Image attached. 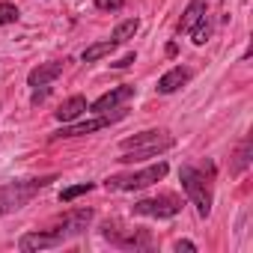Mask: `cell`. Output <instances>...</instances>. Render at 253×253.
Instances as JSON below:
<instances>
[{
  "label": "cell",
  "instance_id": "1",
  "mask_svg": "<svg viewBox=\"0 0 253 253\" xmlns=\"http://www.w3.org/2000/svg\"><path fill=\"white\" fill-rule=\"evenodd\" d=\"M170 146H173V137L167 131H143V134H134V137H125L122 140V158L119 161H125V164L146 161V158L161 155Z\"/></svg>",
  "mask_w": 253,
  "mask_h": 253
},
{
  "label": "cell",
  "instance_id": "2",
  "mask_svg": "<svg viewBox=\"0 0 253 253\" xmlns=\"http://www.w3.org/2000/svg\"><path fill=\"white\" fill-rule=\"evenodd\" d=\"M48 182H54V176H42V179H27V182H12V185H3L0 188V217L9 214V211H18L24 209Z\"/></svg>",
  "mask_w": 253,
  "mask_h": 253
},
{
  "label": "cell",
  "instance_id": "3",
  "mask_svg": "<svg viewBox=\"0 0 253 253\" xmlns=\"http://www.w3.org/2000/svg\"><path fill=\"white\" fill-rule=\"evenodd\" d=\"M179 182H182L188 200L197 206L200 217H209V211H211V191H209L206 176H203L200 170H194V167H182V170H179Z\"/></svg>",
  "mask_w": 253,
  "mask_h": 253
},
{
  "label": "cell",
  "instance_id": "4",
  "mask_svg": "<svg viewBox=\"0 0 253 253\" xmlns=\"http://www.w3.org/2000/svg\"><path fill=\"white\" fill-rule=\"evenodd\" d=\"M164 176H167V164L158 161V164H152V167H146V170H137V173L110 176L104 185H107L110 191H140V188H149V185L161 182Z\"/></svg>",
  "mask_w": 253,
  "mask_h": 253
},
{
  "label": "cell",
  "instance_id": "5",
  "mask_svg": "<svg viewBox=\"0 0 253 253\" xmlns=\"http://www.w3.org/2000/svg\"><path fill=\"white\" fill-rule=\"evenodd\" d=\"M179 209H182V203L173 194L134 203V214H146V217H173V214H179Z\"/></svg>",
  "mask_w": 253,
  "mask_h": 253
},
{
  "label": "cell",
  "instance_id": "6",
  "mask_svg": "<svg viewBox=\"0 0 253 253\" xmlns=\"http://www.w3.org/2000/svg\"><path fill=\"white\" fill-rule=\"evenodd\" d=\"M89 220H92V209H75V211L63 214V217L51 226V232H57L60 238H72V235H81V232L89 226Z\"/></svg>",
  "mask_w": 253,
  "mask_h": 253
},
{
  "label": "cell",
  "instance_id": "7",
  "mask_svg": "<svg viewBox=\"0 0 253 253\" xmlns=\"http://www.w3.org/2000/svg\"><path fill=\"white\" fill-rule=\"evenodd\" d=\"M134 95V86L131 84H122V86H116V89H110V92H104L101 98H95L92 101V113H107V110H113V107H119L122 101H128Z\"/></svg>",
  "mask_w": 253,
  "mask_h": 253
},
{
  "label": "cell",
  "instance_id": "8",
  "mask_svg": "<svg viewBox=\"0 0 253 253\" xmlns=\"http://www.w3.org/2000/svg\"><path fill=\"white\" fill-rule=\"evenodd\" d=\"M110 119L101 113L98 119H86V122H78V125H66V128H60L57 134H51V140H63V137H81V134H92L98 128H107Z\"/></svg>",
  "mask_w": 253,
  "mask_h": 253
},
{
  "label": "cell",
  "instance_id": "9",
  "mask_svg": "<svg viewBox=\"0 0 253 253\" xmlns=\"http://www.w3.org/2000/svg\"><path fill=\"white\" fill-rule=\"evenodd\" d=\"M57 244H63V238H60L57 232H51V229H45V232H27V235L18 241V247H21L24 253L45 250V247H57Z\"/></svg>",
  "mask_w": 253,
  "mask_h": 253
},
{
  "label": "cell",
  "instance_id": "10",
  "mask_svg": "<svg viewBox=\"0 0 253 253\" xmlns=\"http://www.w3.org/2000/svg\"><path fill=\"white\" fill-rule=\"evenodd\" d=\"M104 235H107L116 247H149V241H152V238H149V232H143V229H140V232L125 229V235H119L116 229H110V223L104 226Z\"/></svg>",
  "mask_w": 253,
  "mask_h": 253
},
{
  "label": "cell",
  "instance_id": "11",
  "mask_svg": "<svg viewBox=\"0 0 253 253\" xmlns=\"http://www.w3.org/2000/svg\"><path fill=\"white\" fill-rule=\"evenodd\" d=\"M60 75H63V63L54 60V63H42V66H36V69L27 75V81H30V86H48V84H54Z\"/></svg>",
  "mask_w": 253,
  "mask_h": 253
},
{
  "label": "cell",
  "instance_id": "12",
  "mask_svg": "<svg viewBox=\"0 0 253 253\" xmlns=\"http://www.w3.org/2000/svg\"><path fill=\"white\" fill-rule=\"evenodd\" d=\"M84 110H86V98H81V95H72L69 101H63V104L54 110V116H57V122H63V125H66V122H75V119H78Z\"/></svg>",
  "mask_w": 253,
  "mask_h": 253
},
{
  "label": "cell",
  "instance_id": "13",
  "mask_svg": "<svg viewBox=\"0 0 253 253\" xmlns=\"http://www.w3.org/2000/svg\"><path fill=\"white\" fill-rule=\"evenodd\" d=\"M188 81H191V72L182 69V66H176V69H170V72L158 81V92H164V95H167V92H176V89H179L182 84H188Z\"/></svg>",
  "mask_w": 253,
  "mask_h": 253
},
{
  "label": "cell",
  "instance_id": "14",
  "mask_svg": "<svg viewBox=\"0 0 253 253\" xmlns=\"http://www.w3.org/2000/svg\"><path fill=\"white\" fill-rule=\"evenodd\" d=\"M206 15V0H191L188 9L182 12V21H179V33H191L194 24Z\"/></svg>",
  "mask_w": 253,
  "mask_h": 253
},
{
  "label": "cell",
  "instance_id": "15",
  "mask_svg": "<svg viewBox=\"0 0 253 253\" xmlns=\"http://www.w3.org/2000/svg\"><path fill=\"white\" fill-rule=\"evenodd\" d=\"M113 48H116V42H113V39H107V42H98V45H89V48L81 54V60H84V63H95V60L107 57Z\"/></svg>",
  "mask_w": 253,
  "mask_h": 253
},
{
  "label": "cell",
  "instance_id": "16",
  "mask_svg": "<svg viewBox=\"0 0 253 253\" xmlns=\"http://www.w3.org/2000/svg\"><path fill=\"white\" fill-rule=\"evenodd\" d=\"M137 27H140V21H137V18H128V21L116 24V30H113V42H116V45H119V42H128V39L137 33Z\"/></svg>",
  "mask_w": 253,
  "mask_h": 253
},
{
  "label": "cell",
  "instance_id": "17",
  "mask_svg": "<svg viewBox=\"0 0 253 253\" xmlns=\"http://www.w3.org/2000/svg\"><path fill=\"white\" fill-rule=\"evenodd\" d=\"M247 164H250V140H244V143L238 146V152H235V164H232V173H241Z\"/></svg>",
  "mask_w": 253,
  "mask_h": 253
},
{
  "label": "cell",
  "instance_id": "18",
  "mask_svg": "<svg viewBox=\"0 0 253 253\" xmlns=\"http://www.w3.org/2000/svg\"><path fill=\"white\" fill-rule=\"evenodd\" d=\"M89 188H92V182H84V185H75V188H66V191L60 194V200H63V203H72V200H78L81 194H86Z\"/></svg>",
  "mask_w": 253,
  "mask_h": 253
},
{
  "label": "cell",
  "instance_id": "19",
  "mask_svg": "<svg viewBox=\"0 0 253 253\" xmlns=\"http://www.w3.org/2000/svg\"><path fill=\"white\" fill-rule=\"evenodd\" d=\"M191 33H194V42H197V45H203V42L209 39V21H206V15L194 24V30H191Z\"/></svg>",
  "mask_w": 253,
  "mask_h": 253
},
{
  "label": "cell",
  "instance_id": "20",
  "mask_svg": "<svg viewBox=\"0 0 253 253\" xmlns=\"http://www.w3.org/2000/svg\"><path fill=\"white\" fill-rule=\"evenodd\" d=\"M18 21V9L12 3H0V24H12Z\"/></svg>",
  "mask_w": 253,
  "mask_h": 253
},
{
  "label": "cell",
  "instance_id": "21",
  "mask_svg": "<svg viewBox=\"0 0 253 253\" xmlns=\"http://www.w3.org/2000/svg\"><path fill=\"white\" fill-rule=\"evenodd\" d=\"M122 3H125V0H95V6L98 9H110V12H116V9H122Z\"/></svg>",
  "mask_w": 253,
  "mask_h": 253
},
{
  "label": "cell",
  "instance_id": "22",
  "mask_svg": "<svg viewBox=\"0 0 253 253\" xmlns=\"http://www.w3.org/2000/svg\"><path fill=\"white\" fill-rule=\"evenodd\" d=\"M131 63H134V54H125L122 60H116V63H113V69H128Z\"/></svg>",
  "mask_w": 253,
  "mask_h": 253
},
{
  "label": "cell",
  "instance_id": "23",
  "mask_svg": "<svg viewBox=\"0 0 253 253\" xmlns=\"http://www.w3.org/2000/svg\"><path fill=\"white\" fill-rule=\"evenodd\" d=\"M176 250H179V253H182V250H185V253H194L197 247H194L191 241H179V244H176Z\"/></svg>",
  "mask_w": 253,
  "mask_h": 253
},
{
  "label": "cell",
  "instance_id": "24",
  "mask_svg": "<svg viewBox=\"0 0 253 253\" xmlns=\"http://www.w3.org/2000/svg\"><path fill=\"white\" fill-rule=\"evenodd\" d=\"M45 95H48V86H42V89H36V92H33V101H36V104H39V101H42V98H45Z\"/></svg>",
  "mask_w": 253,
  "mask_h": 253
}]
</instances>
